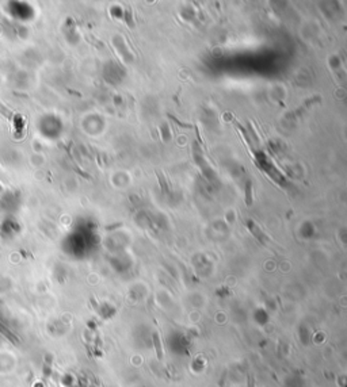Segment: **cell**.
<instances>
[{
    "instance_id": "1",
    "label": "cell",
    "mask_w": 347,
    "mask_h": 387,
    "mask_svg": "<svg viewBox=\"0 0 347 387\" xmlns=\"http://www.w3.org/2000/svg\"><path fill=\"white\" fill-rule=\"evenodd\" d=\"M155 341H156V347H158V355H159V357L162 359L163 357V353H162V349H160V345H159V341H158V338L155 337Z\"/></svg>"
}]
</instances>
